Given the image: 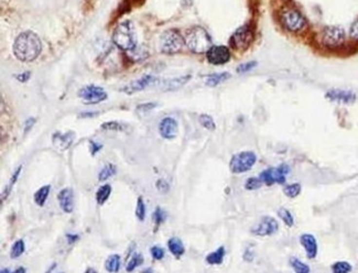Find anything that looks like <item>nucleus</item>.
<instances>
[{
	"label": "nucleus",
	"mask_w": 358,
	"mask_h": 273,
	"mask_svg": "<svg viewBox=\"0 0 358 273\" xmlns=\"http://www.w3.org/2000/svg\"><path fill=\"white\" fill-rule=\"evenodd\" d=\"M143 263V257L141 254H134L132 259L129 260L127 266H126V271L127 272H132L134 269L138 268L139 266H141Z\"/></svg>",
	"instance_id": "nucleus-31"
},
{
	"label": "nucleus",
	"mask_w": 358,
	"mask_h": 273,
	"mask_svg": "<svg viewBox=\"0 0 358 273\" xmlns=\"http://www.w3.org/2000/svg\"><path fill=\"white\" fill-rule=\"evenodd\" d=\"M50 191H51V186L44 185L41 188H39V190L35 193V201L38 206H43V205L45 204V201L49 197Z\"/></svg>",
	"instance_id": "nucleus-24"
},
{
	"label": "nucleus",
	"mask_w": 358,
	"mask_h": 273,
	"mask_svg": "<svg viewBox=\"0 0 358 273\" xmlns=\"http://www.w3.org/2000/svg\"><path fill=\"white\" fill-rule=\"evenodd\" d=\"M21 169H22V165H20V166L17 167L16 171H15V173L12 174L9 184H8V185L5 187V191H3L2 194H1V204L3 203V201H5V200H7V197L9 196L10 192L12 190V187H14V185L17 183V181H18V178H19V175H20Z\"/></svg>",
	"instance_id": "nucleus-26"
},
{
	"label": "nucleus",
	"mask_w": 358,
	"mask_h": 273,
	"mask_svg": "<svg viewBox=\"0 0 358 273\" xmlns=\"http://www.w3.org/2000/svg\"><path fill=\"white\" fill-rule=\"evenodd\" d=\"M168 248H169L170 253L178 259L182 257L185 253V248H184L183 242L178 237L171 238L170 240L168 241Z\"/></svg>",
	"instance_id": "nucleus-19"
},
{
	"label": "nucleus",
	"mask_w": 358,
	"mask_h": 273,
	"mask_svg": "<svg viewBox=\"0 0 358 273\" xmlns=\"http://www.w3.org/2000/svg\"><path fill=\"white\" fill-rule=\"evenodd\" d=\"M85 273H97V271H96L95 269H93V268H88L87 270L85 271Z\"/></svg>",
	"instance_id": "nucleus-49"
},
{
	"label": "nucleus",
	"mask_w": 358,
	"mask_h": 273,
	"mask_svg": "<svg viewBox=\"0 0 358 273\" xmlns=\"http://www.w3.org/2000/svg\"><path fill=\"white\" fill-rule=\"evenodd\" d=\"M300 242L305 250V254L310 259H314L318 255V242L313 235L304 234L300 237Z\"/></svg>",
	"instance_id": "nucleus-17"
},
{
	"label": "nucleus",
	"mask_w": 358,
	"mask_h": 273,
	"mask_svg": "<svg viewBox=\"0 0 358 273\" xmlns=\"http://www.w3.org/2000/svg\"><path fill=\"white\" fill-rule=\"evenodd\" d=\"M252 39H254V32H252L251 28L246 24V26H243L241 28H238L236 30L233 36H230V45L233 47L235 50H238V51H245L246 49H248V47L251 44Z\"/></svg>",
	"instance_id": "nucleus-8"
},
{
	"label": "nucleus",
	"mask_w": 358,
	"mask_h": 273,
	"mask_svg": "<svg viewBox=\"0 0 358 273\" xmlns=\"http://www.w3.org/2000/svg\"><path fill=\"white\" fill-rule=\"evenodd\" d=\"M283 193H284L285 196L294 199V197H297L301 193V185H300V184H298V183L290 184V185L284 186Z\"/></svg>",
	"instance_id": "nucleus-32"
},
{
	"label": "nucleus",
	"mask_w": 358,
	"mask_h": 273,
	"mask_svg": "<svg viewBox=\"0 0 358 273\" xmlns=\"http://www.w3.org/2000/svg\"><path fill=\"white\" fill-rule=\"evenodd\" d=\"M290 264H291V267L296 273H310L309 266H306L304 262H302L301 260L297 258L290 259Z\"/></svg>",
	"instance_id": "nucleus-30"
},
{
	"label": "nucleus",
	"mask_w": 358,
	"mask_h": 273,
	"mask_svg": "<svg viewBox=\"0 0 358 273\" xmlns=\"http://www.w3.org/2000/svg\"><path fill=\"white\" fill-rule=\"evenodd\" d=\"M74 139H75V133L73 131H69L65 133L56 132L52 137V142H53V146H56L57 150L65 151L72 146Z\"/></svg>",
	"instance_id": "nucleus-16"
},
{
	"label": "nucleus",
	"mask_w": 358,
	"mask_h": 273,
	"mask_svg": "<svg viewBox=\"0 0 358 273\" xmlns=\"http://www.w3.org/2000/svg\"><path fill=\"white\" fill-rule=\"evenodd\" d=\"M79 98L84 100L86 105H94L103 102L107 98V94L102 87L88 85L83 87L81 91H78Z\"/></svg>",
	"instance_id": "nucleus-9"
},
{
	"label": "nucleus",
	"mask_w": 358,
	"mask_h": 273,
	"mask_svg": "<svg viewBox=\"0 0 358 273\" xmlns=\"http://www.w3.org/2000/svg\"><path fill=\"white\" fill-rule=\"evenodd\" d=\"M185 44L194 53H205L212 48V39L204 28L193 27L184 37Z\"/></svg>",
	"instance_id": "nucleus-3"
},
{
	"label": "nucleus",
	"mask_w": 358,
	"mask_h": 273,
	"mask_svg": "<svg viewBox=\"0 0 358 273\" xmlns=\"http://www.w3.org/2000/svg\"><path fill=\"white\" fill-rule=\"evenodd\" d=\"M185 43L182 36L175 30H168L160 36V50L164 54H175L182 50Z\"/></svg>",
	"instance_id": "nucleus-4"
},
{
	"label": "nucleus",
	"mask_w": 358,
	"mask_h": 273,
	"mask_svg": "<svg viewBox=\"0 0 358 273\" xmlns=\"http://www.w3.org/2000/svg\"><path fill=\"white\" fill-rule=\"evenodd\" d=\"M120 263H121V259L119 255H109L108 259L105 262V269L106 271L109 273H118V271L120 270Z\"/></svg>",
	"instance_id": "nucleus-22"
},
{
	"label": "nucleus",
	"mask_w": 358,
	"mask_h": 273,
	"mask_svg": "<svg viewBox=\"0 0 358 273\" xmlns=\"http://www.w3.org/2000/svg\"><path fill=\"white\" fill-rule=\"evenodd\" d=\"M278 215H279V217L281 218L282 221H283L286 226H289V227L293 226V224H294L293 216H292V214L288 211V209L283 208V207L280 208L279 211H278Z\"/></svg>",
	"instance_id": "nucleus-33"
},
{
	"label": "nucleus",
	"mask_w": 358,
	"mask_h": 273,
	"mask_svg": "<svg viewBox=\"0 0 358 273\" xmlns=\"http://www.w3.org/2000/svg\"><path fill=\"white\" fill-rule=\"evenodd\" d=\"M100 128L105 130V131H121L124 129L123 125L117 123V121H108V123H105L100 126Z\"/></svg>",
	"instance_id": "nucleus-37"
},
{
	"label": "nucleus",
	"mask_w": 358,
	"mask_h": 273,
	"mask_svg": "<svg viewBox=\"0 0 358 273\" xmlns=\"http://www.w3.org/2000/svg\"><path fill=\"white\" fill-rule=\"evenodd\" d=\"M256 65H257V62H255V61L243 63V64H241V65H239V66L237 67V73L242 74V73L249 72V71H251L252 69H255V66H256Z\"/></svg>",
	"instance_id": "nucleus-39"
},
{
	"label": "nucleus",
	"mask_w": 358,
	"mask_h": 273,
	"mask_svg": "<svg viewBox=\"0 0 358 273\" xmlns=\"http://www.w3.org/2000/svg\"><path fill=\"white\" fill-rule=\"evenodd\" d=\"M136 217L140 221H143L146 218V204H145V201H143L142 197H139V199L137 200Z\"/></svg>",
	"instance_id": "nucleus-35"
},
{
	"label": "nucleus",
	"mask_w": 358,
	"mask_h": 273,
	"mask_svg": "<svg viewBox=\"0 0 358 273\" xmlns=\"http://www.w3.org/2000/svg\"><path fill=\"white\" fill-rule=\"evenodd\" d=\"M225 248L221 246L220 248H217L216 250L213 251L212 254H209L206 255V262L210 266H218V264H222L223 261H224V257H225Z\"/></svg>",
	"instance_id": "nucleus-21"
},
{
	"label": "nucleus",
	"mask_w": 358,
	"mask_h": 273,
	"mask_svg": "<svg viewBox=\"0 0 358 273\" xmlns=\"http://www.w3.org/2000/svg\"><path fill=\"white\" fill-rule=\"evenodd\" d=\"M157 82H158L157 77L151 76V75H146V76H142L139 79H136V81L132 82L129 85L125 86L121 91H123L124 93H126L127 95H132L134 93H137V91H143L145 88L152 85L153 83H157Z\"/></svg>",
	"instance_id": "nucleus-14"
},
{
	"label": "nucleus",
	"mask_w": 358,
	"mask_h": 273,
	"mask_svg": "<svg viewBox=\"0 0 358 273\" xmlns=\"http://www.w3.org/2000/svg\"><path fill=\"white\" fill-rule=\"evenodd\" d=\"M278 228H279V225H278V221L275 218L270 216H264L261 218L260 221L254 228H251V234L259 237L271 236V235L277 233Z\"/></svg>",
	"instance_id": "nucleus-11"
},
{
	"label": "nucleus",
	"mask_w": 358,
	"mask_h": 273,
	"mask_svg": "<svg viewBox=\"0 0 358 273\" xmlns=\"http://www.w3.org/2000/svg\"><path fill=\"white\" fill-rule=\"evenodd\" d=\"M24 250H26V245H24V241L22 240V239H19V240H17L11 247L10 257L12 259L19 258L20 255L24 253Z\"/></svg>",
	"instance_id": "nucleus-28"
},
{
	"label": "nucleus",
	"mask_w": 358,
	"mask_h": 273,
	"mask_svg": "<svg viewBox=\"0 0 358 273\" xmlns=\"http://www.w3.org/2000/svg\"><path fill=\"white\" fill-rule=\"evenodd\" d=\"M66 238H67V242L70 243V245H72V243L76 242L78 240V236L77 235H72V234H67L66 235Z\"/></svg>",
	"instance_id": "nucleus-47"
},
{
	"label": "nucleus",
	"mask_w": 358,
	"mask_h": 273,
	"mask_svg": "<svg viewBox=\"0 0 358 273\" xmlns=\"http://www.w3.org/2000/svg\"><path fill=\"white\" fill-rule=\"evenodd\" d=\"M189 79H191V75H184V76H179L175 78L169 79L164 84L163 90L164 91H176L179 88L183 87Z\"/></svg>",
	"instance_id": "nucleus-20"
},
{
	"label": "nucleus",
	"mask_w": 358,
	"mask_h": 273,
	"mask_svg": "<svg viewBox=\"0 0 358 273\" xmlns=\"http://www.w3.org/2000/svg\"><path fill=\"white\" fill-rule=\"evenodd\" d=\"M112 194V186L109 184H105V185L100 186L98 191L96 192V201L98 205H103L106 203V200L109 199Z\"/></svg>",
	"instance_id": "nucleus-25"
},
{
	"label": "nucleus",
	"mask_w": 358,
	"mask_h": 273,
	"mask_svg": "<svg viewBox=\"0 0 358 273\" xmlns=\"http://www.w3.org/2000/svg\"><path fill=\"white\" fill-rule=\"evenodd\" d=\"M102 148H103L102 145H98L97 142L95 141H90V150L92 155H95Z\"/></svg>",
	"instance_id": "nucleus-43"
},
{
	"label": "nucleus",
	"mask_w": 358,
	"mask_h": 273,
	"mask_svg": "<svg viewBox=\"0 0 358 273\" xmlns=\"http://www.w3.org/2000/svg\"><path fill=\"white\" fill-rule=\"evenodd\" d=\"M157 188L161 193H166L168 192V190H169V185H168V183L166 182V181L159 180L157 182Z\"/></svg>",
	"instance_id": "nucleus-44"
},
{
	"label": "nucleus",
	"mask_w": 358,
	"mask_h": 273,
	"mask_svg": "<svg viewBox=\"0 0 358 273\" xmlns=\"http://www.w3.org/2000/svg\"><path fill=\"white\" fill-rule=\"evenodd\" d=\"M327 97L333 102L343 103V104H351L355 100V94L346 91H331L327 93Z\"/></svg>",
	"instance_id": "nucleus-18"
},
{
	"label": "nucleus",
	"mask_w": 358,
	"mask_h": 273,
	"mask_svg": "<svg viewBox=\"0 0 358 273\" xmlns=\"http://www.w3.org/2000/svg\"><path fill=\"white\" fill-rule=\"evenodd\" d=\"M57 200L62 211L71 214L74 209V192L70 187H65L58 192Z\"/></svg>",
	"instance_id": "nucleus-15"
},
{
	"label": "nucleus",
	"mask_w": 358,
	"mask_h": 273,
	"mask_svg": "<svg viewBox=\"0 0 358 273\" xmlns=\"http://www.w3.org/2000/svg\"><path fill=\"white\" fill-rule=\"evenodd\" d=\"M230 77V74L228 73H216V74H212L207 76V79H206V85L210 86V87H215L220 84L224 83L225 81H227Z\"/></svg>",
	"instance_id": "nucleus-23"
},
{
	"label": "nucleus",
	"mask_w": 358,
	"mask_h": 273,
	"mask_svg": "<svg viewBox=\"0 0 358 273\" xmlns=\"http://www.w3.org/2000/svg\"><path fill=\"white\" fill-rule=\"evenodd\" d=\"M116 172H117L116 165L112 164V163H108V164L105 165L102 169V171L99 172L98 180L100 181V182H103V181H106L109 178H112V176L115 175Z\"/></svg>",
	"instance_id": "nucleus-27"
},
{
	"label": "nucleus",
	"mask_w": 358,
	"mask_h": 273,
	"mask_svg": "<svg viewBox=\"0 0 358 273\" xmlns=\"http://www.w3.org/2000/svg\"><path fill=\"white\" fill-rule=\"evenodd\" d=\"M141 273H153V270H152V269H151V268H147V269H145V270H143Z\"/></svg>",
	"instance_id": "nucleus-50"
},
{
	"label": "nucleus",
	"mask_w": 358,
	"mask_h": 273,
	"mask_svg": "<svg viewBox=\"0 0 358 273\" xmlns=\"http://www.w3.org/2000/svg\"><path fill=\"white\" fill-rule=\"evenodd\" d=\"M159 132L161 137L167 140H172L178 136L179 132V125L178 121L172 117H167L160 121L159 125Z\"/></svg>",
	"instance_id": "nucleus-13"
},
{
	"label": "nucleus",
	"mask_w": 358,
	"mask_h": 273,
	"mask_svg": "<svg viewBox=\"0 0 358 273\" xmlns=\"http://www.w3.org/2000/svg\"><path fill=\"white\" fill-rule=\"evenodd\" d=\"M281 22L286 30L291 32H300L306 26V20L296 9H286L281 15Z\"/></svg>",
	"instance_id": "nucleus-6"
},
{
	"label": "nucleus",
	"mask_w": 358,
	"mask_h": 273,
	"mask_svg": "<svg viewBox=\"0 0 358 273\" xmlns=\"http://www.w3.org/2000/svg\"><path fill=\"white\" fill-rule=\"evenodd\" d=\"M200 124L207 130H215V128H216V126H215L213 118L208 115H201L200 116Z\"/></svg>",
	"instance_id": "nucleus-38"
},
{
	"label": "nucleus",
	"mask_w": 358,
	"mask_h": 273,
	"mask_svg": "<svg viewBox=\"0 0 358 273\" xmlns=\"http://www.w3.org/2000/svg\"><path fill=\"white\" fill-rule=\"evenodd\" d=\"M36 124V118H29L26 123H24V133H28L32 129L33 126Z\"/></svg>",
	"instance_id": "nucleus-45"
},
{
	"label": "nucleus",
	"mask_w": 358,
	"mask_h": 273,
	"mask_svg": "<svg viewBox=\"0 0 358 273\" xmlns=\"http://www.w3.org/2000/svg\"><path fill=\"white\" fill-rule=\"evenodd\" d=\"M289 171L288 165L281 164L277 167H270V169L263 171L259 175V179L267 186H271L273 184H284L286 180L285 176Z\"/></svg>",
	"instance_id": "nucleus-7"
},
{
	"label": "nucleus",
	"mask_w": 358,
	"mask_h": 273,
	"mask_svg": "<svg viewBox=\"0 0 358 273\" xmlns=\"http://www.w3.org/2000/svg\"><path fill=\"white\" fill-rule=\"evenodd\" d=\"M0 273H27V270H26V268L20 267V268L17 269V270H15L14 272H11L9 269H2V270L0 271Z\"/></svg>",
	"instance_id": "nucleus-46"
},
{
	"label": "nucleus",
	"mask_w": 358,
	"mask_h": 273,
	"mask_svg": "<svg viewBox=\"0 0 358 273\" xmlns=\"http://www.w3.org/2000/svg\"><path fill=\"white\" fill-rule=\"evenodd\" d=\"M349 36L353 40L358 41V19L352 24L351 30H349Z\"/></svg>",
	"instance_id": "nucleus-42"
},
{
	"label": "nucleus",
	"mask_w": 358,
	"mask_h": 273,
	"mask_svg": "<svg viewBox=\"0 0 358 273\" xmlns=\"http://www.w3.org/2000/svg\"><path fill=\"white\" fill-rule=\"evenodd\" d=\"M167 219V214L161 207H157L153 213V221H154V232L161 226Z\"/></svg>",
	"instance_id": "nucleus-29"
},
{
	"label": "nucleus",
	"mask_w": 358,
	"mask_h": 273,
	"mask_svg": "<svg viewBox=\"0 0 358 273\" xmlns=\"http://www.w3.org/2000/svg\"><path fill=\"white\" fill-rule=\"evenodd\" d=\"M333 273H349L352 271V266L348 262L339 261L332 266Z\"/></svg>",
	"instance_id": "nucleus-34"
},
{
	"label": "nucleus",
	"mask_w": 358,
	"mask_h": 273,
	"mask_svg": "<svg viewBox=\"0 0 358 273\" xmlns=\"http://www.w3.org/2000/svg\"><path fill=\"white\" fill-rule=\"evenodd\" d=\"M206 57L210 64L222 65L230 60V51L224 45H215L206 52Z\"/></svg>",
	"instance_id": "nucleus-12"
},
{
	"label": "nucleus",
	"mask_w": 358,
	"mask_h": 273,
	"mask_svg": "<svg viewBox=\"0 0 358 273\" xmlns=\"http://www.w3.org/2000/svg\"><path fill=\"white\" fill-rule=\"evenodd\" d=\"M344 40L345 32L339 27H328L322 33V43L327 48H338Z\"/></svg>",
	"instance_id": "nucleus-10"
},
{
	"label": "nucleus",
	"mask_w": 358,
	"mask_h": 273,
	"mask_svg": "<svg viewBox=\"0 0 358 273\" xmlns=\"http://www.w3.org/2000/svg\"><path fill=\"white\" fill-rule=\"evenodd\" d=\"M155 107H157V104H155V103L141 104V105H139V106L137 107V111L141 112V113H146V112H148L150 110H152V109H154Z\"/></svg>",
	"instance_id": "nucleus-41"
},
{
	"label": "nucleus",
	"mask_w": 358,
	"mask_h": 273,
	"mask_svg": "<svg viewBox=\"0 0 358 273\" xmlns=\"http://www.w3.org/2000/svg\"><path fill=\"white\" fill-rule=\"evenodd\" d=\"M264 185V183L261 182V180L259 178H249L245 183V188L248 191H254V190H258L261 186Z\"/></svg>",
	"instance_id": "nucleus-36"
},
{
	"label": "nucleus",
	"mask_w": 358,
	"mask_h": 273,
	"mask_svg": "<svg viewBox=\"0 0 358 273\" xmlns=\"http://www.w3.org/2000/svg\"><path fill=\"white\" fill-rule=\"evenodd\" d=\"M257 155L251 151H243L233 155L229 162L230 172L234 174H242L249 171L255 165Z\"/></svg>",
	"instance_id": "nucleus-5"
},
{
	"label": "nucleus",
	"mask_w": 358,
	"mask_h": 273,
	"mask_svg": "<svg viewBox=\"0 0 358 273\" xmlns=\"http://www.w3.org/2000/svg\"><path fill=\"white\" fill-rule=\"evenodd\" d=\"M42 50L40 37L35 32H22L14 44V53L21 62H31L39 56Z\"/></svg>",
	"instance_id": "nucleus-1"
},
{
	"label": "nucleus",
	"mask_w": 358,
	"mask_h": 273,
	"mask_svg": "<svg viewBox=\"0 0 358 273\" xmlns=\"http://www.w3.org/2000/svg\"><path fill=\"white\" fill-rule=\"evenodd\" d=\"M150 253L155 260H162L164 258V249L160 246H153L151 248Z\"/></svg>",
	"instance_id": "nucleus-40"
},
{
	"label": "nucleus",
	"mask_w": 358,
	"mask_h": 273,
	"mask_svg": "<svg viewBox=\"0 0 358 273\" xmlns=\"http://www.w3.org/2000/svg\"><path fill=\"white\" fill-rule=\"evenodd\" d=\"M113 42L123 51H132L137 45L133 24L130 21H124L118 24L113 33Z\"/></svg>",
	"instance_id": "nucleus-2"
},
{
	"label": "nucleus",
	"mask_w": 358,
	"mask_h": 273,
	"mask_svg": "<svg viewBox=\"0 0 358 273\" xmlns=\"http://www.w3.org/2000/svg\"><path fill=\"white\" fill-rule=\"evenodd\" d=\"M17 77H23V78H22V81H23V82H26V81H28L29 78H30V73H24V74H21V75H18V76H17ZM22 81H21V82H22Z\"/></svg>",
	"instance_id": "nucleus-48"
}]
</instances>
